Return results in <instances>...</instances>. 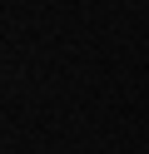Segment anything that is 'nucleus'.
Here are the masks:
<instances>
[]
</instances>
